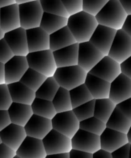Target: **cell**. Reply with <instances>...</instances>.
<instances>
[{"mask_svg":"<svg viewBox=\"0 0 131 158\" xmlns=\"http://www.w3.org/2000/svg\"><path fill=\"white\" fill-rule=\"evenodd\" d=\"M98 25L95 16L82 11L68 17L67 27L75 38L77 43L80 44L89 41Z\"/></svg>","mask_w":131,"mask_h":158,"instance_id":"cell-1","label":"cell"},{"mask_svg":"<svg viewBox=\"0 0 131 158\" xmlns=\"http://www.w3.org/2000/svg\"><path fill=\"white\" fill-rule=\"evenodd\" d=\"M126 11L119 0H109L95 16L97 22L100 25L121 30L126 19Z\"/></svg>","mask_w":131,"mask_h":158,"instance_id":"cell-2","label":"cell"},{"mask_svg":"<svg viewBox=\"0 0 131 158\" xmlns=\"http://www.w3.org/2000/svg\"><path fill=\"white\" fill-rule=\"evenodd\" d=\"M88 73L78 65L57 68L54 78L60 87L70 91L81 85L85 84Z\"/></svg>","mask_w":131,"mask_h":158,"instance_id":"cell-3","label":"cell"},{"mask_svg":"<svg viewBox=\"0 0 131 158\" xmlns=\"http://www.w3.org/2000/svg\"><path fill=\"white\" fill-rule=\"evenodd\" d=\"M29 68L48 77H53L57 67L51 50L30 52L27 55Z\"/></svg>","mask_w":131,"mask_h":158,"instance_id":"cell-4","label":"cell"},{"mask_svg":"<svg viewBox=\"0 0 131 158\" xmlns=\"http://www.w3.org/2000/svg\"><path fill=\"white\" fill-rule=\"evenodd\" d=\"M19 11L22 28L29 30L40 27L44 11L39 0L19 4Z\"/></svg>","mask_w":131,"mask_h":158,"instance_id":"cell-5","label":"cell"},{"mask_svg":"<svg viewBox=\"0 0 131 158\" xmlns=\"http://www.w3.org/2000/svg\"><path fill=\"white\" fill-rule=\"evenodd\" d=\"M53 130L62 133L69 138H72L80 129V122L71 111L59 112L51 119Z\"/></svg>","mask_w":131,"mask_h":158,"instance_id":"cell-6","label":"cell"},{"mask_svg":"<svg viewBox=\"0 0 131 158\" xmlns=\"http://www.w3.org/2000/svg\"><path fill=\"white\" fill-rule=\"evenodd\" d=\"M42 141L47 155L68 153L72 150L71 138L54 130H51Z\"/></svg>","mask_w":131,"mask_h":158,"instance_id":"cell-7","label":"cell"},{"mask_svg":"<svg viewBox=\"0 0 131 158\" xmlns=\"http://www.w3.org/2000/svg\"><path fill=\"white\" fill-rule=\"evenodd\" d=\"M108 56L119 64L131 57V37L123 30L116 31Z\"/></svg>","mask_w":131,"mask_h":158,"instance_id":"cell-8","label":"cell"},{"mask_svg":"<svg viewBox=\"0 0 131 158\" xmlns=\"http://www.w3.org/2000/svg\"><path fill=\"white\" fill-rule=\"evenodd\" d=\"M78 44V65L89 73L105 55L89 41Z\"/></svg>","mask_w":131,"mask_h":158,"instance_id":"cell-9","label":"cell"},{"mask_svg":"<svg viewBox=\"0 0 131 158\" xmlns=\"http://www.w3.org/2000/svg\"><path fill=\"white\" fill-rule=\"evenodd\" d=\"M72 149L87 153H95L101 149L100 137L98 135L79 129L71 138Z\"/></svg>","mask_w":131,"mask_h":158,"instance_id":"cell-10","label":"cell"},{"mask_svg":"<svg viewBox=\"0 0 131 158\" xmlns=\"http://www.w3.org/2000/svg\"><path fill=\"white\" fill-rule=\"evenodd\" d=\"M89 73L111 83L121 74V68L120 64L106 55Z\"/></svg>","mask_w":131,"mask_h":158,"instance_id":"cell-11","label":"cell"},{"mask_svg":"<svg viewBox=\"0 0 131 158\" xmlns=\"http://www.w3.org/2000/svg\"><path fill=\"white\" fill-rule=\"evenodd\" d=\"M5 64L6 84L17 82L25 74L29 68L27 57L14 55Z\"/></svg>","mask_w":131,"mask_h":158,"instance_id":"cell-12","label":"cell"},{"mask_svg":"<svg viewBox=\"0 0 131 158\" xmlns=\"http://www.w3.org/2000/svg\"><path fill=\"white\" fill-rule=\"evenodd\" d=\"M117 30L99 24L89 42L94 45L105 56L108 55Z\"/></svg>","mask_w":131,"mask_h":158,"instance_id":"cell-13","label":"cell"},{"mask_svg":"<svg viewBox=\"0 0 131 158\" xmlns=\"http://www.w3.org/2000/svg\"><path fill=\"white\" fill-rule=\"evenodd\" d=\"M129 98H131V79L121 73L110 83L109 98L118 105Z\"/></svg>","mask_w":131,"mask_h":158,"instance_id":"cell-14","label":"cell"},{"mask_svg":"<svg viewBox=\"0 0 131 158\" xmlns=\"http://www.w3.org/2000/svg\"><path fill=\"white\" fill-rule=\"evenodd\" d=\"M4 39L14 55L27 57L29 54L27 31L25 29L19 27L12 31L7 32L5 33Z\"/></svg>","mask_w":131,"mask_h":158,"instance_id":"cell-15","label":"cell"},{"mask_svg":"<svg viewBox=\"0 0 131 158\" xmlns=\"http://www.w3.org/2000/svg\"><path fill=\"white\" fill-rule=\"evenodd\" d=\"M27 136L43 139L53 130L51 119L33 114L25 127Z\"/></svg>","mask_w":131,"mask_h":158,"instance_id":"cell-16","label":"cell"},{"mask_svg":"<svg viewBox=\"0 0 131 158\" xmlns=\"http://www.w3.org/2000/svg\"><path fill=\"white\" fill-rule=\"evenodd\" d=\"M20 158H45L46 150L42 139L27 136L16 151Z\"/></svg>","mask_w":131,"mask_h":158,"instance_id":"cell-17","label":"cell"},{"mask_svg":"<svg viewBox=\"0 0 131 158\" xmlns=\"http://www.w3.org/2000/svg\"><path fill=\"white\" fill-rule=\"evenodd\" d=\"M24 127L10 123L8 127L0 131V137L2 143L6 144L16 151L27 137Z\"/></svg>","mask_w":131,"mask_h":158,"instance_id":"cell-18","label":"cell"},{"mask_svg":"<svg viewBox=\"0 0 131 158\" xmlns=\"http://www.w3.org/2000/svg\"><path fill=\"white\" fill-rule=\"evenodd\" d=\"M99 137L101 150L110 153L128 143L126 134L107 127L105 129Z\"/></svg>","mask_w":131,"mask_h":158,"instance_id":"cell-19","label":"cell"},{"mask_svg":"<svg viewBox=\"0 0 131 158\" xmlns=\"http://www.w3.org/2000/svg\"><path fill=\"white\" fill-rule=\"evenodd\" d=\"M26 31L29 53L50 50V35L44 30L39 27Z\"/></svg>","mask_w":131,"mask_h":158,"instance_id":"cell-20","label":"cell"},{"mask_svg":"<svg viewBox=\"0 0 131 158\" xmlns=\"http://www.w3.org/2000/svg\"><path fill=\"white\" fill-rule=\"evenodd\" d=\"M20 19H19V5L15 3L1 8L0 10V28L4 33L12 31L19 28Z\"/></svg>","mask_w":131,"mask_h":158,"instance_id":"cell-21","label":"cell"},{"mask_svg":"<svg viewBox=\"0 0 131 158\" xmlns=\"http://www.w3.org/2000/svg\"><path fill=\"white\" fill-rule=\"evenodd\" d=\"M85 85L94 99L108 98L109 97L110 82L88 73Z\"/></svg>","mask_w":131,"mask_h":158,"instance_id":"cell-22","label":"cell"},{"mask_svg":"<svg viewBox=\"0 0 131 158\" xmlns=\"http://www.w3.org/2000/svg\"><path fill=\"white\" fill-rule=\"evenodd\" d=\"M78 43H76L53 52L57 68L78 65Z\"/></svg>","mask_w":131,"mask_h":158,"instance_id":"cell-23","label":"cell"},{"mask_svg":"<svg viewBox=\"0 0 131 158\" xmlns=\"http://www.w3.org/2000/svg\"><path fill=\"white\" fill-rule=\"evenodd\" d=\"M13 102L30 105L36 98L35 92L21 83L20 81L7 85Z\"/></svg>","mask_w":131,"mask_h":158,"instance_id":"cell-24","label":"cell"},{"mask_svg":"<svg viewBox=\"0 0 131 158\" xmlns=\"http://www.w3.org/2000/svg\"><path fill=\"white\" fill-rule=\"evenodd\" d=\"M11 123L25 127L32 115L33 110L30 105L21 104V103L13 102L8 110Z\"/></svg>","mask_w":131,"mask_h":158,"instance_id":"cell-25","label":"cell"},{"mask_svg":"<svg viewBox=\"0 0 131 158\" xmlns=\"http://www.w3.org/2000/svg\"><path fill=\"white\" fill-rule=\"evenodd\" d=\"M76 43L75 38L68 27L50 34V50L53 52Z\"/></svg>","mask_w":131,"mask_h":158,"instance_id":"cell-26","label":"cell"},{"mask_svg":"<svg viewBox=\"0 0 131 158\" xmlns=\"http://www.w3.org/2000/svg\"><path fill=\"white\" fill-rule=\"evenodd\" d=\"M68 19V18L61 16L44 13L40 27L50 35L63 27H67Z\"/></svg>","mask_w":131,"mask_h":158,"instance_id":"cell-27","label":"cell"},{"mask_svg":"<svg viewBox=\"0 0 131 158\" xmlns=\"http://www.w3.org/2000/svg\"><path fill=\"white\" fill-rule=\"evenodd\" d=\"M106 124L107 128L126 134L131 127V121L116 107Z\"/></svg>","mask_w":131,"mask_h":158,"instance_id":"cell-28","label":"cell"},{"mask_svg":"<svg viewBox=\"0 0 131 158\" xmlns=\"http://www.w3.org/2000/svg\"><path fill=\"white\" fill-rule=\"evenodd\" d=\"M95 100L94 116L106 123L112 112L116 107V105L109 98Z\"/></svg>","mask_w":131,"mask_h":158,"instance_id":"cell-29","label":"cell"},{"mask_svg":"<svg viewBox=\"0 0 131 158\" xmlns=\"http://www.w3.org/2000/svg\"><path fill=\"white\" fill-rule=\"evenodd\" d=\"M31 108L34 115L44 117L49 119H52L57 114L52 101L49 100L35 98L31 104Z\"/></svg>","mask_w":131,"mask_h":158,"instance_id":"cell-30","label":"cell"},{"mask_svg":"<svg viewBox=\"0 0 131 158\" xmlns=\"http://www.w3.org/2000/svg\"><path fill=\"white\" fill-rule=\"evenodd\" d=\"M59 88H60V85L56 81L54 77H47L44 82L41 85L36 92H35L36 98L52 101L58 91Z\"/></svg>","mask_w":131,"mask_h":158,"instance_id":"cell-31","label":"cell"},{"mask_svg":"<svg viewBox=\"0 0 131 158\" xmlns=\"http://www.w3.org/2000/svg\"><path fill=\"white\" fill-rule=\"evenodd\" d=\"M52 103L57 113L71 111L73 109L69 91L61 87L59 88L55 96L53 98Z\"/></svg>","mask_w":131,"mask_h":158,"instance_id":"cell-32","label":"cell"},{"mask_svg":"<svg viewBox=\"0 0 131 158\" xmlns=\"http://www.w3.org/2000/svg\"><path fill=\"white\" fill-rule=\"evenodd\" d=\"M46 79V76L29 68L19 81L33 92H36Z\"/></svg>","mask_w":131,"mask_h":158,"instance_id":"cell-33","label":"cell"},{"mask_svg":"<svg viewBox=\"0 0 131 158\" xmlns=\"http://www.w3.org/2000/svg\"><path fill=\"white\" fill-rule=\"evenodd\" d=\"M69 93L73 109L94 99L85 84L71 89L69 91Z\"/></svg>","mask_w":131,"mask_h":158,"instance_id":"cell-34","label":"cell"},{"mask_svg":"<svg viewBox=\"0 0 131 158\" xmlns=\"http://www.w3.org/2000/svg\"><path fill=\"white\" fill-rule=\"evenodd\" d=\"M44 13L61 16L64 17H69L61 0H39Z\"/></svg>","mask_w":131,"mask_h":158,"instance_id":"cell-35","label":"cell"},{"mask_svg":"<svg viewBox=\"0 0 131 158\" xmlns=\"http://www.w3.org/2000/svg\"><path fill=\"white\" fill-rule=\"evenodd\" d=\"M79 127L81 130L100 136L106 128V124L97 118L96 117L92 116L83 121H81Z\"/></svg>","mask_w":131,"mask_h":158,"instance_id":"cell-36","label":"cell"},{"mask_svg":"<svg viewBox=\"0 0 131 158\" xmlns=\"http://www.w3.org/2000/svg\"><path fill=\"white\" fill-rule=\"evenodd\" d=\"M95 100L92 99L88 102L82 104L78 107L72 109V112L77 117L79 122L94 116Z\"/></svg>","mask_w":131,"mask_h":158,"instance_id":"cell-37","label":"cell"},{"mask_svg":"<svg viewBox=\"0 0 131 158\" xmlns=\"http://www.w3.org/2000/svg\"><path fill=\"white\" fill-rule=\"evenodd\" d=\"M109 0H83V11L96 16Z\"/></svg>","mask_w":131,"mask_h":158,"instance_id":"cell-38","label":"cell"},{"mask_svg":"<svg viewBox=\"0 0 131 158\" xmlns=\"http://www.w3.org/2000/svg\"><path fill=\"white\" fill-rule=\"evenodd\" d=\"M13 103L6 84L0 85V110H8Z\"/></svg>","mask_w":131,"mask_h":158,"instance_id":"cell-39","label":"cell"},{"mask_svg":"<svg viewBox=\"0 0 131 158\" xmlns=\"http://www.w3.org/2000/svg\"><path fill=\"white\" fill-rule=\"evenodd\" d=\"M69 16L83 11V0H61Z\"/></svg>","mask_w":131,"mask_h":158,"instance_id":"cell-40","label":"cell"},{"mask_svg":"<svg viewBox=\"0 0 131 158\" xmlns=\"http://www.w3.org/2000/svg\"><path fill=\"white\" fill-rule=\"evenodd\" d=\"M14 56L12 50L5 39H2L0 40V62L6 64Z\"/></svg>","mask_w":131,"mask_h":158,"instance_id":"cell-41","label":"cell"},{"mask_svg":"<svg viewBox=\"0 0 131 158\" xmlns=\"http://www.w3.org/2000/svg\"><path fill=\"white\" fill-rule=\"evenodd\" d=\"M129 148H130V144L128 143L126 145L123 146L122 147L111 153L112 158H129Z\"/></svg>","mask_w":131,"mask_h":158,"instance_id":"cell-42","label":"cell"},{"mask_svg":"<svg viewBox=\"0 0 131 158\" xmlns=\"http://www.w3.org/2000/svg\"><path fill=\"white\" fill-rule=\"evenodd\" d=\"M116 107L131 121V98L116 105Z\"/></svg>","mask_w":131,"mask_h":158,"instance_id":"cell-43","label":"cell"},{"mask_svg":"<svg viewBox=\"0 0 131 158\" xmlns=\"http://www.w3.org/2000/svg\"><path fill=\"white\" fill-rule=\"evenodd\" d=\"M16 155L15 150L4 143L0 144V158H13Z\"/></svg>","mask_w":131,"mask_h":158,"instance_id":"cell-44","label":"cell"},{"mask_svg":"<svg viewBox=\"0 0 131 158\" xmlns=\"http://www.w3.org/2000/svg\"><path fill=\"white\" fill-rule=\"evenodd\" d=\"M11 123L10 115L7 110H0V131Z\"/></svg>","mask_w":131,"mask_h":158,"instance_id":"cell-45","label":"cell"},{"mask_svg":"<svg viewBox=\"0 0 131 158\" xmlns=\"http://www.w3.org/2000/svg\"><path fill=\"white\" fill-rule=\"evenodd\" d=\"M121 73L131 79V57L120 64Z\"/></svg>","mask_w":131,"mask_h":158,"instance_id":"cell-46","label":"cell"},{"mask_svg":"<svg viewBox=\"0 0 131 158\" xmlns=\"http://www.w3.org/2000/svg\"><path fill=\"white\" fill-rule=\"evenodd\" d=\"M68 153H69V158H92V153L74 150V149H72Z\"/></svg>","mask_w":131,"mask_h":158,"instance_id":"cell-47","label":"cell"},{"mask_svg":"<svg viewBox=\"0 0 131 158\" xmlns=\"http://www.w3.org/2000/svg\"><path fill=\"white\" fill-rule=\"evenodd\" d=\"M121 30L131 37V15H127Z\"/></svg>","mask_w":131,"mask_h":158,"instance_id":"cell-48","label":"cell"},{"mask_svg":"<svg viewBox=\"0 0 131 158\" xmlns=\"http://www.w3.org/2000/svg\"><path fill=\"white\" fill-rule=\"evenodd\" d=\"M92 158H112V155L109 152L100 149L99 150L92 154Z\"/></svg>","mask_w":131,"mask_h":158,"instance_id":"cell-49","label":"cell"},{"mask_svg":"<svg viewBox=\"0 0 131 158\" xmlns=\"http://www.w3.org/2000/svg\"><path fill=\"white\" fill-rule=\"evenodd\" d=\"M126 11V14L131 15V0H119Z\"/></svg>","mask_w":131,"mask_h":158,"instance_id":"cell-50","label":"cell"},{"mask_svg":"<svg viewBox=\"0 0 131 158\" xmlns=\"http://www.w3.org/2000/svg\"><path fill=\"white\" fill-rule=\"evenodd\" d=\"M6 84L5 81V64L0 62V85Z\"/></svg>","mask_w":131,"mask_h":158,"instance_id":"cell-51","label":"cell"},{"mask_svg":"<svg viewBox=\"0 0 131 158\" xmlns=\"http://www.w3.org/2000/svg\"><path fill=\"white\" fill-rule=\"evenodd\" d=\"M16 3V0H0V8Z\"/></svg>","mask_w":131,"mask_h":158,"instance_id":"cell-52","label":"cell"},{"mask_svg":"<svg viewBox=\"0 0 131 158\" xmlns=\"http://www.w3.org/2000/svg\"><path fill=\"white\" fill-rule=\"evenodd\" d=\"M45 158H69V153H58V154L47 155Z\"/></svg>","mask_w":131,"mask_h":158,"instance_id":"cell-53","label":"cell"},{"mask_svg":"<svg viewBox=\"0 0 131 158\" xmlns=\"http://www.w3.org/2000/svg\"><path fill=\"white\" fill-rule=\"evenodd\" d=\"M33 1H37V0H16V2L19 5V4L26 3V2H33Z\"/></svg>","mask_w":131,"mask_h":158,"instance_id":"cell-54","label":"cell"},{"mask_svg":"<svg viewBox=\"0 0 131 158\" xmlns=\"http://www.w3.org/2000/svg\"><path fill=\"white\" fill-rule=\"evenodd\" d=\"M126 136H127L128 143H129L131 145V127H130V128H129V131H128L127 133H126Z\"/></svg>","mask_w":131,"mask_h":158,"instance_id":"cell-55","label":"cell"},{"mask_svg":"<svg viewBox=\"0 0 131 158\" xmlns=\"http://www.w3.org/2000/svg\"><path fill=\"white\" fill-rule=\"evenodd\" d=\"M4 36H5V33L2 30V29L0 28V40L2 39H3Z\"/></svg>","mask_w":131,"mask_h":158,"instance_id":"cell-56","label":"cell"},{"mask_svg":"<svg viewBox=\"0 0 131 158\" xmlns=\"http://www.w3.org/2000/svg\"><path fill=\"white\" fill-rule=\"evenodd\" d=\"M129 158H131V145H130V148H129Z\"/></svg>","mask_w":131,"mask_h":158,"instance_id":"cell-57","label":"cell"},{"mask_svg":"<svg viewBox=\"0 0 131 158\" xmlns=\"http://www.w3.org/2000/svg\"><path fill=\"white\" fill-rule=\"evenodd\" d=\"M13 158H20V157H19V156H17V155H16V156H15Z\"/></svg>","mask_w":131,"mask_h":158,"instance_id":"cell-58","label":"cell"},{"mask_svg":"<svg viewBox=\"0 0 131 158\" xmlns=\"http://www.w3.org/2000/svg\"><path fill=\"white\" fill-rule=\"evenodd\" d=\"M2 143V139H1V137H0V144Z\"/></svg>","mask_w":131,"mask_h":158,"instance_id":"cell-59","label":"cell"},{"mask_svg":"<svg viewBox=\"0 0 131 158\" xmlns=\"http://www.w3.org/2000/svg\"><path fill=\"white\" fill-rule=\"evenodd\" d=\"M0 10H1V8H0Z\"/></svg>","mask_w":131,"mask_h":158,"instance_id":"cell-60","label":"cell"}]
</instances>
